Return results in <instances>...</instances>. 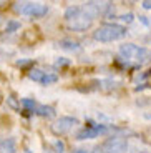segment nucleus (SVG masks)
Masks as SVG:
<instances>
[{
	"label": "nucleus",
	"mask_w": 151,
	"mask_h": 153,
	"mask_svg": "<svg viewBox=\"0 0 151 153\" xmlns=\"http://www.w3.org/2000/svg\"><path fill=\"white\" fill-rule=\"evenodd\" d=\"M121 22H126V23H131L133 22V13H125V15L120 17Z\"/></svg>",
	"instance_id": "obj_20"
},
{
	"label": "nucleus",
	"mask_w": 151,
	"mask_h": 153,
	"mask_svg": "<svg viewBox=\"0 0 151 153\" xmlns=\"http://www.w3.org/2000/svg\"><path fill=\"white\" fill-rule=\"evenodd\" d=\"M20 103H22L25 108H28V110H33V108H35V102H33V100H30V98H23Z\"/></svg>",
	"instance_id": "obj_16"
},
{
	"label": "nucleus",
	"mask_w": 151,
	"mask_h": 153,
	"mask_svg": "<svg viewBox=\"0 0 151 153\" xmlns=\"http://www.w3.org/2000/svg\"><path fill=\"white\" fill-rule=\"evenodd\" d=\"M75 125H78V120L76 118H73V117H60L52 125V131L55 135H65L72 130Z\"/></svg>",
	"instance_id": "obj_4"
},
{
	"label": "nucleus",
	"mask_w": 151,
	"mask_h": 153,
	"mask_svg": "<svg viewBox=\"0 0 151 153\" xmlns=\"http://www.w3.org/2000/svg\"><path fill=\"white\" fill-rule=\"evenodd\" d=\"M68 63H70V62L65 60V58H58L57 60V65H68Z\"/></svg>",
	"instance_id": "obj_22"
},
{
	"label": "nucleus",
	"mask_w": 151,
	"mask_h": 153,
	"mask_svg": "<svg viewBox=\"0 0 151 153\" xmlns=\"http://www.w3.org/2000/svg\"><path fill=\"white\" fill-rule=\"evenodd\" d=\"M17 28H20V22L12 20V22L7 23V32H13V30H17Z\"/></svg>",
	"instance_id": "obj_17"
},
{
	"label": "nucleus",
	"mask_w": 151,
	"mask_h": 153,
	"mask_svg": "<svg viewBox=\"0 0 151 153\" xmlns=\"http://www.w3.org/2000/svg\"><path fill=\"white\" fill-rule=\"evenodd\" d=\"M93 20H95L93 17H91L90 13H87V12L81 8V13H80L78 17H75L73 20H70V22H68V28L76 30V32H83V30H87V28L91 27Z\"/></svg>",
	"instance_id": "obj_3"
},
{
	"label": "nucleus",
	"mask_w": 151,
	"mask_h": 153,
	"mask_svg": "<svg viewBox=\"0 0 151 153\" xmlns=\"http://www.w3.org/2000/svg\"><path fill=\"white\" fill-rule=\"evenodd\" d=\"M7 102H8V105H10L12 108H15V110H19V107H20V105L15 102V97H13V95H10V97H8V98H7Z\"/></svg>",
	"instance_id": "obj_19"
},
{
	"label": "nucleus",
	"mask_w": 151,
	"mask_h": 153,
	"mask_svg": "<svg viewBox=\"0 0 151 153\" xmlns=\"http://www.w3.org/2000/svg\"><path fill=\"white\" fill-rule=\"evenodd\" d=\"M126 35V28L123 25H118V23H105V25H100L96 30L93 32V38L96 42H115V40H120Z\"/></svg>",
	"instance_id": "obj_1"
},
{
	"label": "nucleus",
	"mask_w": 151,
	"mask_h": 153,
	"mask_svg": "<svg viewBox=\"0 0 151 153\" xmlns=\"http://www.w3.org/2000/svg\"><path fill=\"white\" fill-rule=\"evenodd\" d=\"M37 113L40 115V117H45V118H53V117L57 115V111H55V108H53V107L40 105V107H37Z\"/></svg>",
	"instance_id": "obj_10"
},
{
	"label": "nucleus",
	"mask_w": 151,
	"mask_h": 153,
	"mask_svg": "<svg viewBox=\"0 0 151 153\" xmlns=\"http://www.w3.org/2000/svg\"><path fill=\"white\" fill-rule=\"evenodd\" d=\"M60 47H61V48H65V50H70V52H80V50H81V47H80L78 42H73V40H68V38L61 40Z\"/></svg>",
	"instance_id": "obj_11"
},
{
	"label": "nucleus",
	"mask_w": 151,
	"mask_h": 153,
	"mask_svg": "<svg viewBox=\"0 0 151 153\" xmlns=\"http://www.w3.org/2000/svg\"><path fill=\"white\" fill-rule=\"evenodd\" d=\"M4 148L7 150L8 153H15L17 152V148H15V140L13 138H7V140H4Z\"/></svg>",
	"instance_id": "obj_14"
},
{
	"label": "nucleus",
	"mask_w": 151,
	"mask_h": 153,
	"mask_svg": "<svg viewBox=\"0 0 151 153\" xmlns=\"http://www.w3.org/2000/svg\"><path fill=\"white\" fill-rule=\"evenodd\" d=\"M80 13H81V7H78V5H72V7H68L67 10H65V20L70 22V20H73L75 17H78Z\"/></svg>",
	"instance_id": "obj_12"
},
{
	"label": "nucleus",
	"mask_w": 151,
	"mask_h": 153,
	"mask_svg": "<svg viewBox=\"0 0 151 153\" xmlns=\"http://www.w3.org/2000/svg\"><path fill=\"white\" fill-rule=\"evenodd\" d=\"M57 80H58V76L55 75V73H45V76H43L42 83L48 85V83H55V82H57Z\"/></svg>",
	"instance_id": "obj_15"
},
{
	"label": "nucleus",
	"mask_w": 151,
	"mask_h": 153,
	"mask_svg": "<svg viewBox=\"0 0 151 153\" xmlns=\"http://www.w3.org/2000/svg\"><path fill=\"white\" fill-rule=\"evenodd\" d=\"M75 153H90V152H87V150H76Z\"/></svg>",
	"instance_id": "obj_23"
},
{
	"label": "nucleus",
	"mask_w": 151,
	"mask_h": 153,
	"mask_svg": "<svg viewBox=\"0 0 151 153\" xmlns=\"http://www.w3.org/2000/svg\"><path fill=\"white\" fill-rule=\"evenodd\" d=\"M0 153H2V150H0Z\"/></svg>",
	"instance_id": "obj_24"
},
{
	"label": "nucleus",
	"mask_w": 151,
	"mask_h": 153,
	"mask_svg": "<svg viewBox=\"0 0 151 153\" xmlns=\"http://www.w3.org/2000/svg\"><path fill=\"white\" fill-rule=\"evenodd\" d=\"M138 48L140 47L135 45V43H125V45H121L120 47L121 58H125V60H135L136 53H138Z\"/></svg>",
	"instance_id": "obj_8"
},
{
	"label": "nucleus",
	"mask_w": 151,
	"mask_h": 153,
	"mask_svg": "<svg viewBox=\"0 0 151 153\" xmlns=\"http://www.w3.org/2000/svg\"><path fill=\"white\" fill-rule=\"evenodd\" d=\"M103 153H126V142L120 137L108 138L101 146Z\"/></svg>",
	"instance_id": "obj_5"
},
{
	"label": "nucleus",
	"mask_w": 151,
	"mask_h": 153,
	"mask_svg": "<svg viewBox=\"0 0 151 153\" xmlns=\"http://www.w3.org/2000/svg\"><path fill=\"white\" fill-rule=\"evenodd\" d=\"M110 7H111L110 2H88V4H85L81 8L95 19V17L100 15V13H105Z\"/></svg>",
	"instance_id": "obj_7"
},
{
	"label": "nucleus",
	"mask_w": 151,
	"mask_h": 153,
	"mask_svg": "<svg viewBox=\"0 0 151 153\" xmlns=\"http://www.w3.org/2000/svg\"><path fill=\"white\" fill-rule=\"evenodd\" d=\"M141 5H143V8H146V10H151V0H144Z\"/></svg>",
	"instance_id": "obj_21"
},
{
	"label": "nucleus",
	"mask_w": 151,
	"mask_h": 153,
	"mask_svg": "<svg viewBox=\"0 0 151 153\" xmlns=\"http://www.w3.org/2000/svg\"><path fill=\"white\" fill-rule=\"evenodd\" d=\"M105 131H106L105 125H90L76 133V140H91V138H96L98 135L105 133Z\"/></svg>",
	"instance_id": "obj_6"
},
{
	"label": "nucleus",
	"mask_w": 151,
	"mask_h": 153,
	"mask_svg": "<svg viewBox=\"0 0 151 153\" xmlns=\"http://www.w3.org/2000/svg\"><path fill=\"white\" fill-rule=\"evenodd\" d=\"M15 12H20L23 15H30L33 19H40V17L47 15L48 7L43 4H33V2H25V4H15L13 7Z\"/></svg>",
	"instance_id": "obj_2"
},
{
	"label": "nucleus",
	"mask_w": 151,
	"mask_h": 153,
	"mask_svg": "<svg viewBox=\"0 0 151 153\" xmlns=\"http://www.w3.org/2000/svg\"><path fill=\"white\" fill-rule=\"evenodd\" d=\"M45 73L47 72H43V70H40V68H33V70H30V72H28V76H30L33 82H40V83H42Z\"/></svg>",
	"instance_id": "obj_13"
},
{
	"label": "nucleus",
	"mask_w": 151,
	"mask_h": 153,
	"mask_svg": "<svg viewBox=\"0 0 151 153\" xmlns=\"http://www.w3.org/2000/svg\"><path fill=\"white\" fill-rule=\"evenodd\" d=\"M151 60V50L150 48H144V47H140L138 48V53H136L135 57V62L136 63H146V62Z\"/></svg>",
	"instance_id": "obj_9"
},
{
	"label": "nucleus",
	"mask_w": 151,
	"mask_h": 153,
	"mask_svg": "<svg viewBox=\"0 0 151 153\" xmlns=\"http://www.w3.org/2000/svg\"><path fill=\"white\" fill-rule=\"evenodd\" d=\"M53 146H55V150H57V153H65V143L61 142V140H57Z\"/></svg>",
	"instance_id": "obj_18"
}]
</instances>
